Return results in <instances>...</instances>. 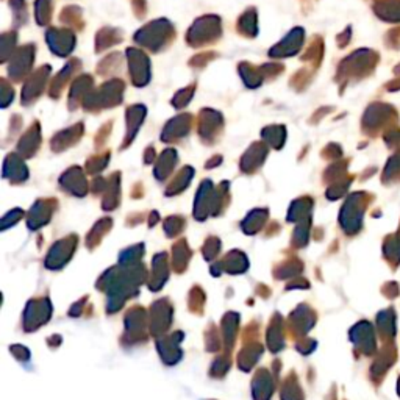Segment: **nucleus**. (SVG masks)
I'll use <instances>...</instances> for the list:
<instances>
[{
    "label": "nucleus",
    "instance_id": "nucleus-1",
    "mask_svg": "<svg viewBox=\"0 0 400 400\" xmlns=\"http://www.w3.org/2000/svg\"><path fill=\"white\" fill-rule=\"evenodd\" d=\"M174 36L175 31L171 23L164 19H159L147 23L146 27H142L138 33L135 35V41L141 44L142 47H147L150 51L158 52L164 49V47L172 41Z\"/></svg>",
    "mask_w": 400,
    "mask_h": 400
},
{
    "label": "nucleus",
    "instance_id": "nucleus-2",
    "mask_svg": "<svg viewBox=\"0 0 400 400\" xmlns=\"http://www.w3.org/2000/svg\"><path fill=\"white\" fill-rule=\"evenodd\" d=\"M124 82L121 80H113L103 85L100 90L91 91L86 95L83 103L86 110H99L103 107H115L122 102V93H124Z\"/></svg>",
    "mask_w": 400,
    "mask_h": 400
},
{
    "label": "nucleus",
    "instance_id": "nucleus-3",
    "mask_svg": "<svg viewBox=\"0 0 400 400\" xmlns=\"http://www.w3.org/2000/svg\"><path fill=\"white\" fill-rule=\"evenodd\" d=\"M221 36V19L218 16H204L193 27L189 28L186 35V41L193 46H205L214 43Z\"/></svg>",
    "mask_w": 400,
    "mask_h": 400
},
{
    "label": "nucleus",
    "instance_id": "nucleus-4",
    "mask_svg": "<svg viewBox=\"0 0 400 400\" xmlns=\"http://www.w3.org/2000/svg\"><path fill=\"white\" fill-rule=\"evenodd\" d=\"M52 315V305L47 299H36L28 302V305L23 311V329L27 332H33L38 327H41L49 321Z\"/></svg>",
    "mask_w": 400,
    "mask_h": 400
},
{
    "label": "nucleus",
    "instance_id": "nucleus-5",
    "mask_svg": "<svg viewBox=\"0 0 400 400\" xmlns=\"http://www.w3.org/2000/svg\"><path fill=\"white\" fill-rule=\"evenodd\" d=\"M77 249V236H68L55 244L49 251L46 260V266L49 269H60L65 266L66 263L70 260L72 253Z\"/></svg>",
    "mask_w": 400,
    "mask_h": 400
},
{
    "label": "nucleus",
    "instance_id": "nucleus-6",
    "mask_svg": "<svg viewBox=\"0 0 400 400\" xmlns=\"http://www.w3.org/2000/svg\"><path fill=\"white\" fill-rule=\"evenodd\" d=\"M127 58H129V68L133 83L136 86L147 85L150 80V63L147 55L141 51L129 49L127 51Z\"/></svg>",
    "mask_w": 400,
    "mask_h": 400
},
{
    "label": "nucleus",
    "instance_id": "nucleus-7",
    "mask_svg": "<svg viewBox=\"0 0 400 400\" xmlns=\"http://www.w3.org/2000/svg\"><path fill=\"white\" fill-rule=\"evenodd\" d=\"M172 307L167 299L158 300L150 308V332L152 335H162L171 325Z\"/></svg>",
    "mask_w": 400,
    "mask_h": 400
},
{
    "label": "nucleus",
    "instance_id": "nucleus-8",
    "mask_svg": "<svg viewBox=\"0 0 400 400\" xmlns=\"http://www.w3.org/2000/svg\"><path fill=\"white\" fill-rule=\"evenodd\" d=\"M47 44H49L53 53L60 55V57H66L74 49L75 35L66 28H51L49 33H47Z\"/></svg>",
    "mask_w": 400,
    "mask_h": 400
},
{
    "label": "nucleus",
    "instance_id": "nucleus-9",
    "mask_svg": "<svg viewBox=\"0 0 400 400\" xmlns=\"http://www.w3.org/2000/svg\"><path fill=\"white\" fill-rule=\"evenodd\" d=\"M222 129V116L218 111L213 110H204L200 115V124H199V135L202 136L205 142H211L216 135Z\"/></svg>",
    "mask_w": 400,
    "mask_h": 400
},
{
    "label": "nucleus",
    "instance_id": "nucleus-10",
    "mask_svg": "<svg viewBox=\"0 0 400 400\" xmlns=\"http://www.w3.org/2000/svg\"><path fill=\"white\" fill-rule=\"evenodd\" d=\"M49 72H51V69L44 66L38 72H35V74L27 80V83H26V86H23V91H22L23 105H26V103L28 105V103L35 102V99L41 95L44 86H46V82H47V77H49Z\"/></svg>",
    "mask_w": 400,
    "mask_h": 400
},
{
    "label": "nucleus",
    "instance_id": "nucleus-11",
    "mask_svg": "<svg viewBox=\"0 0 400 400\" xmlns=\"http://www.w3.org/2000/svg\"><path fill=\"white\" fill-rule=\"evenodd\" d=\"M181 340H183V335L180 332L158 340L159 355H162V359L166 364H175L181 358V350L179 346Z\"/></svg>",
    "mask_w": 400,
    "mask_h": 400
},
{
    "label": "nucleus",
    "instance_id": "nucleus-12",
    "mask_svg": "<svg viewBox=\"0 0 400 400\" xmlns=\"http://www.w3.org/2000/svg\"><path fill=\"white\" fill-rule=\"evenodd\" d=\"M33 57H35V47L31 44L22 47V49L14 55L10 66V74L14 80H21L28 74L31 65H33Z\"/></svg>",
    "mask_w": 400,
    "mask_h": 400
},
{
    "label": "nucleus",
    "instance_id": "nucleus-13",
    "mask_svg": "<svg viewBox=\"0 0 400 400\" xmlns=\"http://www.w3.org/2000/svg\"><path fill=\"white\" fill-rule=\"evenodd\" d=\"M125 329L127 338L132 341H140V338L146 335V311L138 307L129 310L125 317Z\"/></svg>",
    "mask_w": 400,
    "mask_h": 400
},
{
    "label": "nucleus",
    "instance_id": "nucleus-14",
    "mask_svg": "<svg viewBox=\"0 0 400 400\" xmlns=\"http://www.w3.org/2000/svg\"><path fill=\"white\" fill-rule=\"evenodd\" d=\"M55 205H57L55 200H39V202H36L28 214V221H27L28 227L31 230H35V228L46 226V223L49 222L52 218Z\"/></svg>",
    "mask_w": 400,
    "mask_h": 400
},
{
    "label": "nucleus",
    "instance_id": "nucleus-15",
    "mask_svg": "<svg viewBox=\"0 0 400 400\" xmlns=\"http://www.w3.org/2000/svg\"><path fill=\"white\" fill-rule=\"evenodd\" d=\"M303 41V30L294 28L290 35H288L282 43L278 46L272 47V51L269 52L270 57H293L299 52V47L302 46Z\"/></svg>",
    "mask_w": 400,
    "mask_h": 400
},
{
    "label": "nucleus",
    "instance_id": "nucleus-16",
    "mask_svg": "<svg viewBox=\"0 0 400 400\" xmlns=\"http://www.w3.org/2000/svg\"><path fill=\"white\" fill-rule=\"evenodd\" d=\"M60 183L63 188L74 196L82 197L88 191V183L85 180L83 172L80 171V167H70L68 172H65V175H61Z\"/></svg>",
    "mask_w": 400,
    "mask_h": 400
},
{
    "label": "nucleus",
    "instance_id": "nucleus-17",
    "mask_svg": "<svg viewBox=\"0 0 400 400\" xmlns=\"http://www.w3.org/2000/svg\"><path fill=\"white\" fill-rule=\"evenodd\" d=\"M191 121H193V117L189 115H180L177 117H174L172 121L166 125L164 132L162 133V140L169 142L183 138L186 133H189Z\"/></svg>",
    "mask_w": 400,
    "mask_h": 400
},
{
    "label": "nucleus",
    "instance_id": "nucleus-18",
    "mask_svg": "<svg viewBox=\"0 0 400 400\" xmlns=\"http://www.w3.org/2000/svg\"><path fill=\"white\" fill-rule=\"evenodd\" d=\"M268 155L266 146H263L261 142H255L253 146L246 152V155L241 159V167L244 172H253L257 171L258 167L265 162V158Z\"/></svg>",
    "mask_w": 400,
    "mask_h": 400
},
{
    "label": "nucleus",
    "instance_id": "nucleus-19",
    "mask_svg": "<svg viewBox=\"0 0 400 400\" xmlns=\"http://www.w3.org/2000/svg\"><path fill=\"white\" fill-rule=\"evenodd\" d=\"M253 397L255 400H269L274 393V381L266 369H260L253 377Z\"/></svg>",
    "mask_w": 400,
    "mask_h": 400
},
{
    "label": "nucleus",
    "instance_id": "nucleus-20",
    "mask_svg": "<svg viewBox=\"0 0 400 400\" xmlns=\"http://www.w3.org/2000/svg\"><path fill=\"white\" fill-rule=\"evenodd\" d=\"M167 261L166 253H158L154 258V268H152V275L149 278V288L152 291H158L167 280Z\"/></svg>",
    "mask_w": 400,
    "mask_h": 400
},
{
    "label": "nucleus",
    "instance_id": "nucleus-21",
    "mask_svg": "<svg viewBox=\"0 0 400 400\" xmlns=\"http://www.w3.org/2000/svg\"><path fill=\"white\" fill-rule=\"evenodd\" d=\"M4 175L6 179H11L14 183H21L23 180H27L28 171H27V166L23 164V162L18 155H10L5 162Z\"/></svg>",
    "mask_w": 400,
    "mask_h": 400
},
{
    "label": "nucleus",
    "instance_id": "nucleus-22",
    "mask_svg": "<svg viewBox=\"0 0 400 400\" xmlns=\"http://www.w3.org/2000/svg\"><path fill=\"white\" fill-rule=\"evenodd\" d=\"M82 133H83V125L82 124H77L75 127H70V129L58 133L52 141L53 150L61 152V150L68 149L69 146H72V144H75L80 140Z\"/></svg>",
    "mask_w": 400,
    "mask_h": 400
},
{
    "label": "nucleus",
    "instance_id": "nucleus-23",
    "mask_svg": "<svg viewBox=\"0 0 400 400\" xmlns=\"http://www.w3.org/2000/svg\"><path fill=\"white\" fill-rule=\"evenodd\" d=\"M214 268H218V269L222 268V270L230 272V274H238V272H244L247 268H249V261H247L246 255L243 252L233 251L222 260V263L216 265Z\"/></svg>",
    "mask_w": 400,
    "mask_h": 400
},
{
    "label": "nucleus",
    "instance_id": "nucleus-24",
    "mask_svg": "<svg viewBox=\"0 0 400 400\" xmlns=\"http://www.w3.org/2000/svg\"><path fill=\"white\" fill-rule=\"evenodd\" d=\"M41 144V133H39V124H33L28 132L23 135V138L19 142V152L23 157H31L39 149Z\"/></svg>",
    "mask_w": 400,
    "mask_h": 400
},
{
    "label": "nucleus",
    "instance_id": "nucleus-25",
    "mask_svg": "<svg viewBox=\"0 0 400 400\" xmlns=\"http://www.w3.org/2000/svg\"><path fill=\"white\" fill-rule=\"evenodd\" d=\"M313 324H315V315L311 313V311L305 305L299 307L298 310L294 311L293 316H291L293 330H295V332L300 333V335L307 333L310 327L313 325Z\"/></svg>",
    "mask_w": 400,
    "mask_h": 400
},
{
    "label": "nucleus",
    "instance_id": "nucleus-26",
    "mask_svg": "<svg viewBox=\"0 0 400 400\" xmlns=\"http://www.w3.org/2000/svg\"><path fill=\"white\" fill-rule=\"evenodd\" d=\"M91 88H93V78L91 77H88V75L78 77L74 82L72 90H70V98H69L70 108H74V105L77 107L78 102H83L86 95L93 91Z\"/></svg>",
    "mask_w": 400,
    "mask_h": 400
},
{
    "label": "nucleus",
    "instance_id": "nucleus-27",
    "mask_svg": "<svg viewBox=\"0 0 400 400\" xmlns=\"http://www.w3.org/2000/svg\"><path fill=\"white\" fill-rule=\"evenodd\" d=\"M144 116H146V108L142 105H133L127 111V130H129V136H127L125 146L133 140L136 132H138Z\"/></svg>",
    "mask_w": 400,
    "mask_h": 400
},
{
    "label": "nucleus",
    "instance_id": "nucleus-28",
    "mask_svg": "<svg viewBox=\"0 0 400 400\" xmlns=\"http://www.w3.org/2000/svg\"><path fill=\"white\" fill-rule=\"evenodd\" d=\"M175 163H177V152L172 149H167L163 152V155L159 157L157 167H155V175L158 180H164L174 169Z\"/></svg>",
    "mask_w": 400,
    "mask_h": 400
},
{
    "label": "nucleus",
    "instance_id": "nucleus-29",
    "mask_svg": "<svg viewBox=\"0 0 400 400\" xmlns=\"http://www.w3.org/2000/svg\"><path fill=\"white\" fill-rule=\"evenodd\" d=\"M263 354V347L260 344H251L241 350V354L238 357V364L243 371H251V367L258 362L260 355Z\"/></svg>",
    "mask_w": 400,
    "mask_h": 400
},
{
    "label": "nucleus",
    "instance_id": "nucleus-30",
    "mask_svg": "<svg viewBox=\"0 0 400 400\" xmlns=\"http://www.w3.org/2000/svg\"><path fill=\"white\" fill-rule=\"evenodd\" d=\"M268 344L272 352H278L283 347V329H282V319L277 315L272 321L269 332H268Z\"/></svg>",
    "mask_w": 400,
    "mask_h": 400
},
{
    "label": "nucleus",
    "instance_id": "nucleus-31",
    "mask_svg": "<svg viewBox=\"0 0 400 400\" xmlns=\"http://www.w3.org/2000/svg\"><path fill=\"white\" fill-rule=\"evenodd\" d=\"M238 322H239V316L235 315V313H228V315L223 316L222 330H223V340H226V344H227L228 349H231V346H233V342H235Z\"/></svg>",
    "mask_w": 400,
    "mask_h": 400
},
{
    "label": "nucleus",
    "instance_id": "nucleus-32",
    "mask_svg": "<svg viewBox=\"0 0 400 400\" xmlns=\"http://www.w3.org/2000/svg\"><path fill=\"white\" fill-rule=\"evenodd\" d=\"M193 175H194L193 167H183V171L177 175V177L174 179V181L171 183L169 188H167V191H166L167 196L179 194L180 191L185 189L189 185L191 179H193Z\"/></svg>",
    "mask_w": 400,
    "mask_h": 400
},
{
    "label": "nucleus",
    "instance_id": "nucleus-33",
    "mask_svg": "<svg viewBox=\"0 0 400 400\" xmlns=\"http://www.w3.org/2000/svg\"><path fill=\"white\" fill-rule=\"evenodd\" d=\"M103 193L107 194L103 199V206H105V210H113L119 204V174H115V177L110 179L107 189Z\"/></svg>",
    "mask_w": 400,
    "mask_h": 400
},
{
    "label": "nucleus",
    "instance_id": "nucleus-34",
    "mask_svg": "<svg viewBox=\"0 0 400 400\" xmlns=\"http://www.w3.org/2000/svg\"><path fill=\"white\" fill-rule=\"evenodd\" d=\"M268 218V211L266 210H255L252 211L249 216H247L246 221L243 222V228L246 233H257V231L263 227Z\"/></svg>",
    "mask_w": 400,
    "mask_h": 400
},
{
    "label": "nucleus",
    "instance_id": "nucleus-35",
    "mask_svg": "<svg viewBox=\"0 0 400 400\" xmlns=\"http://www.w3.org/2000/svg\"><path fill=\"white\" fill-rule=\"evenodd\" d=\"M238 28L241 31L243 35L246 36H255L257 35V14H255V10H247L241 19L238 22Z\"/></svg>",
    "mask_w": 400,
    "mask_h": 400
},
{
    "label": "nucleus",
    "instance_id": "nucleus-36",
    "mask_svg": "<svg viewBox=\"0 0 400 400\" xmlns=\"http://www.w3.org/2000/svg\"><path fill=\"white\" fill-rule=\"evenodd\" d=\"M80 68V63L78 61H70L69 65L65 68V70H61L58 77L53 80V85L51 86V94L53 98H58V93L63 86L66 85V82L69 80V77L74 74V70H77Z\"/></svg>",
    "mask_w": 400,
    "mask_h": 400
},
{
    "label": "nucleus",
    "instance_id": "nucleus-37",
    "mask_svg": "<svg viewBox=\"0 0 400 400\" xmlns=\"http://www.w3.org/2000/svg\"><path fill=\"white\" fill-rule=\"evenodd\" d=\"M191 258V251L188 249L186 241H180L174 246V268L175 270L183 272Z\"/></svg>",
    "mask_w": 400,
    "mask_h": 400
},
{
    "label": "nucleus",
    "instance_id": "nucleus-38",
    "mask_svg": "<svg viewBox=\"0 0 400 400\" xmlns=\"http://www.w3.org/2000/svg\"><path fill=\"white\" fill-rule=\"evenodd\" d=\"M261 135H263V138H265L272 147L280 149L285 142L286 132H285V127L274 125V127H268V129L263 130Z\"/></svg>",
    "mask_w": 400,
    "mask_h": 400
},
{
    "label": "nucleus",
    "instance_id": "nucleus-39",
    "mask_svg": "<svg viewBox=\"0 0 400 400\" xmlns=\"http://www.w3.org/2000/svg\"><path fill=\"white\" fill-rule=\"evenodd\" d=\"M310 208H311V200L310 199L295 200V202L291 205V210H290V214H288V219H290V221H307Z\"/></svg>",
    "mask_w": 400,
    "mask_h": 400
},
{
    "label": "nucleus",
    "instance_id": "nucleus-40",
    "mask_svg": "<svg viewBox=\"0 0 400 400\" xmlns=\"http://www.w3.org/2000/svg\"><path fill=\"white\" fill-rule=\"evenodd\" d=\"M119 41H121V35H119L117 30H115V28H103L102 31H99L98 44H95V47H98V52H100L103 49H107V47H111V46L117 44Z\"/></svg>",
    "mask_w": 400,
    "mask_h": 400
},
{
    "label": "nucleus",
    "instance_id": "nucleus-41",
    "mask_svg": "<svg viewBox=\"0 0 400 400\" xmlns=\"http://www.w3.org/2000/svg\"><path fill=\"white\" fill-rule=\"evenodd\" d=\"M239 72H241V77L243 80L246 82L247 86H251V88H257L261 85L263 82V74L261 72H258L255 68L249 66V65H241L239 66Z\"/></svg>",
    "mask_w": 400,
    "mask_h": 400
},
{
    "label": "nucleus",
    "instance_id": "nucleus-42",
    "mask_svg": "<svg viewBox=\"0 0 400 400\" xmlns=\"http://www.w3.org/2000/svg\"><path fill=\"white\" fill-rule=\"evenodd\" d=\"M110 227H111V221L108 219V218H105L103 221H100V222H98L95 223V227L91 230V233H90V236L86 238V243H90V246L91 247H94V246H98L99 243H100V239H102V236L107 233V231L110 230Z\"/></svg>",
    "mask_w": 400,
    "mask_h": 400
},
{
    "label": "nucleus",
    "instance_id": "nucleus-43",
    "mask_svg": "<svg viewBox=\"0 0 400 400\" xmlns=\"http://www.w3.org/2000/svg\"><path fill=\"white\" fill-rule=\"evenodd\" d=\"M52 18V0H36V21L46 26Z\"/></svg>",
    "mask_w": 400,
    "mask_h": 400
},
{
    "label": "nucleus",
    "instance_id": "nucleus-44",
    "mask_svg": "<svg viewBox=\"0 0 400 400\" xmlns=\"http://www.w3.org/2000/svg\"><path fill=\"white\" fill-rule=\"evenodd\" d=\"M302 389L299 388L298 383L294 380V374L291 375L290 380H286L283 391H282V400H302Z\"/></svg>",
    "mask_w": 400,
    "mask_h": 400
},
{
    "label": "nucleus",
    "instance_id": "nucleus-45",
    "mask_svg": "<svg viewBox=\"0 0 400 400\" xmlns=\"http://www.w3.org/2000/svg\"><path fill=\"white\" fill-rule=\"evenodd\" d=\"M144 253V246H133L121 253V265H135L138 263Z\"/></svg>",
    "mask_w": 400,
    "mask_h": 400
},
{
    "label": "nucleus",
    "instance_id": "nucleus-46",
    "mask_svg": "<svg viewBox=\"0 0 400 400\" xmlns=\"http://www.w3.org/2000/svg\"><path fill=\"white\" fill-rule=\"evenodd\" d=\"M185 227V221L180 216H175V218H167V221L164 222V228H166V235L167 236H175L179 235L180 231Z\"/></svg>",
    "mask_w": 400,
    "mask_h": 400
},
{
    "label": "nucleus",
    "instance_id": "nucleus-47",
    "mask_svg": "<svg viewBox=\"0 0 400 400\" xmlns=\"http://www.w3.org/2000/svg\"><path fill=\"white\" fill-rule=\"evenodd\" d=\"M193 94H194V86H189V88H185V90H181L180 93H177V95H175L172 100L174 107L183 108L185 105H188V103L191 102V98H193Z\"/></svg>",
    "mask_w": 400,
    "mask_h": 400
},
{
    "label": "nucleus",
    "instance_id": "nucleus-48",
    "mask_svg": "<svg viewBox=\"0 0 400 400\" xmlns=\"http://www.w3.org/2000/svg\"><path fill=\"white\" fill-rule=\"evenodd\" d=\"M107 163H108V154L107 155H98V157L91 158L90 162L86 163V171L90 174H95V172L102 171L103 167L107 166Z\"/></svg>",
    "mask_w": 400,
    "mask_h": 400
},
{
    "label": "nucleus",
    "instance_id": "nucleus-49",
    "mask_svg": "<svg viewBox=\"0 0 400 400\" xmlns=\"http://www.w3.org/2000/svg\"><path fill=\"white\" fill-rule=\"evenodd\" d=\"M230 367V362H228V357H219L216 358V362L211 366V375H216V377H222L223 374L228 371Z\"/></svg>",
    "mask_w": 400,
    "mask_h": 400
},
{
    "label": "nucleus",
    "instance_id": "nucleus-50",
    "mask_svg": "<svg viewBox=\"0 0 400 400\" xmlns=\"http://www.w3.org/2000/svg\"><path fill=\"white\" fill-rule=\"evenodd\" d=\"M221 249V243H219V239L218 238H210L208 241L205 243V247H204V255H205V258L206 260H211L214 258L216 255H218Z\"/></svg>",
    "mask_w": 400,
    "mask_h": 400
},
{
    "label": "nucleus",
    "instance_id": "nucleus-51",
    "mask_svg": "<svg viewBox=\"0 0 400 400\" xmlns=\"http://www.w3.org/2000/svg\"><path fill=\"white\" fill-rule=\"evenodd\" d=\"M14 44H16V35L10 33V35H4L2 36V60H6V57L10 53H13L11 51L14 49Z\"/></svg>",
    "mask_w": 400,
    "mask_h": 400
},
{
    "label": "nucleus",
    "instance_id": "nucleus-52",
    "mask_svg": "<svg viewBox=\"0 0 400 400\" xmlns=\"http://www.w3.org/2000/svg\"><path fill=\"white\" fill-rule=\"evenodd\" d=\"M282 70H283V66H280V65H266L261 68V74H263V77L265 75L274 77V75H278Z\"/></svg>",
    "mask_w": 400,
    "mask_h": 400
},
{
    "label": "nucleus",
    "instance_id": "nucleus-53",
    "mask_svg": "<svg viewBox=\"0 0 400 400\" xmlns=\"http://www.w3.org/2000/svg\"><path fill=\"white\" fill-rule=\"evenodd\" d=\"M4 83V88H2V107H6L8 103H10L13 100V95H14V91L11 90L10 86L6 85V82H2Z\"/></svg>",
    "mask_w": 400,
    "mask_h": 400
},
{
    "label": "nucleus",
    "instance_id": "nucleus-54",
    "mask_svg": "<svg viewBox=\"0 0 400 400\" xmlns=\"http://www.w3.org/2000/svg\"><path fill=\"white\" fill-rule=\"evenodd\" d=\"M11 352H13L16 358L22 359V362H27V359L30 358V352H28L26 347H22V346H14V347H11Z\"/></svg>",
    "mask_w": 400,
    "mask_h": 400
},
{
    "label": "nucleus",
    "instance_id": "nucleus-55",
    "mask_svg": "<svg viewBox=\"0 0 400 400\" xmlns=\"http://www.w3.org/2000/svg\"><path fill=\"white\" fill-rule=\"evenodd\" d=\"M154 155H155L154 154V149H149L147 150V157H146V163H150L152 159H154Z\"/></svg>",
    "mask_w": 400,
    "mask_h": 400
}]
</instances>
